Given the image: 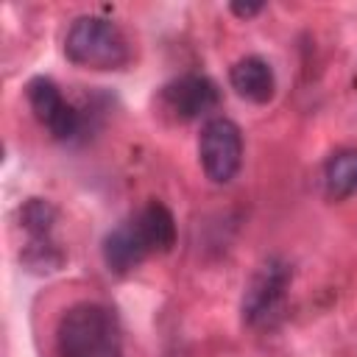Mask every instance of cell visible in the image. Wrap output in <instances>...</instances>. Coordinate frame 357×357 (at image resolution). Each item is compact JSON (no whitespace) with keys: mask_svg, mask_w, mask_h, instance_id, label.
Wrapping results in <instances>:
<instances>
[{"mask_svg":"<svg viewBox=\"0 0 357 357\" xmlns=\"http://www.w3.org/2000/svg\"><path fill=\"white\" fill-rule=\"evenodd\" d=\"M56 349L61 357H123L120 321L100 301H75L59 315Z\"/></svg>","mask_w":357,"mask_h":357,"instance_id":"7a4b0ae2","label":"cell"},{"mask_svg":"<svg viewBox=\"0 0 357 357\" xmlns=\"http://www.w3.org/2000/svg\"><path fill=\"white\" fill-rule=\"evenodd\" d=\"M173 243H176L173 212L159 201H148L103 237L100 254L112 273H128L148 257L170 251Z\"/></svg>","mask_w":357,"mask_h":357,"instance_id":"6da1fadb","label":"cell"},{"mask_svg":"<svg viewBox=\"0 0 357 357\" xmlns=\"http://www.w3.org/2000/svg\"><path fill=\"white\" fill-rule=\"evenodd\" d=\"M201 170L212 184H229L243 165V134L229 117H209L198 134Z\"/></svg>","mask_w":357,"mask_h":357,"instance_id":"5b68a950","label":"cell"},{"mask_svg":"<svg viewBox=\"0 0 357 357\" xmlns=\"http://www.w3.org/2000/svg\"><path fill=\"white\" fill-rule=\"evenodd\" d=\"M231 89L251 103H268L276 92V75L262 56H243L229 70Z\"/></svg>","mask_w":357,"mask_h":357,"instance_id":"9c48e42d","label":"cell"},{"mask_svg":"<svg viewBox=\"0 0 357 357\" xmlns=\"http://www.w3.org/2000/svg\"><path fill=\"white\" fill-rule=\"evenodd\" d=\"M293 282V268L284 257H265L243 284L240 318L245 326H262L276 315Z\"/></svg>","mask_w":357,"mask_h":357,"instance_id":"277c9868","label":"cell"},{"mask_svg":"<svg viewBox=\"0 0 357 357\" xmlns=\"http://www.w3.org/2000/svg\"><path fill=\"white\" fill-rule=\"evenodd\" d=\"M25 98H28L33 117L50 131V137L70 139L78 131V112L64 100L61 89L50 78H45V75L31 78L25 86Z\"/></svg>","mask_w":357,"mask_h":357,"instance_id":"52a82bcc","label":"cell"},{"mask_svg":"<svg viewBox=\"0 0 357 357\" xmlns=\"http://www.w3.org/2000/svg\"><path fill=\"white\" fill-rule=\"evenodd\" d=\"M220 95H218V86L212 78L206 75H178L173 78L170 84L162 86V95H159V103L162 109L173 117V120H198L204 117L206 112H212L218 106Z\"/></svg>","mask_w":357,"mask_h":357,"instance_id":"8992f818","label":"cell"},{"mask_svg":"<svg viewBox=\"0 0 357 357\" xmlns=\"http://www.w3.org/2000/svg\"><path fill=\"white\" fill-rule=\"evenodd\" d=\"M20 215H22V226L28 231L25 265H31L36 271H56L61 265V251L53 243L56 209L42 198H31Z\"/></svg>","mask_w":357,"mask_h":357,"instance_id":"ba28073f","label":"cell"},{"mask_svg":"<svg viewBox=\"0 0 357 357\" xmlns=\"http://www.w3.org/2000/svg\"><path fill=\"white\" fill-rule=\"evenodd\" d=\"M262 8H265V3H231V11H234L237 17H243V20L259 14Z\"/></svg>","mask_w":357,"mask_h":357,"instance_id":"8fae6325","label":"cell"},{"mask_svg":"<svg viewBox=\"0 0 357 357\" xmlns=\"http://www.w3.org/2000/svg\"><path fill=\"white\" fill-rule=\"evenodd\" d=\"M324 184L332 198H349L357 192V151H340L324 165Z\"/></svg>","mask_w":357,"mask_h":357,"instance_id":"30bf717a","label":"cell"},{"mask_svg":"<svg viewBox=\"0 0 357 357\" xmlns=\"http://www.w3.org/2000/svg\"><path fill=\"white\" fill-rule=\"evenodd\" d=\"M64 56L84 70H123L131 61V45L117 22L81 14L64 33Z\"/></svg>","mask_w":357,"mask_h":357,"instance_id":"3957f363","label":"cell"}]
</instances>
